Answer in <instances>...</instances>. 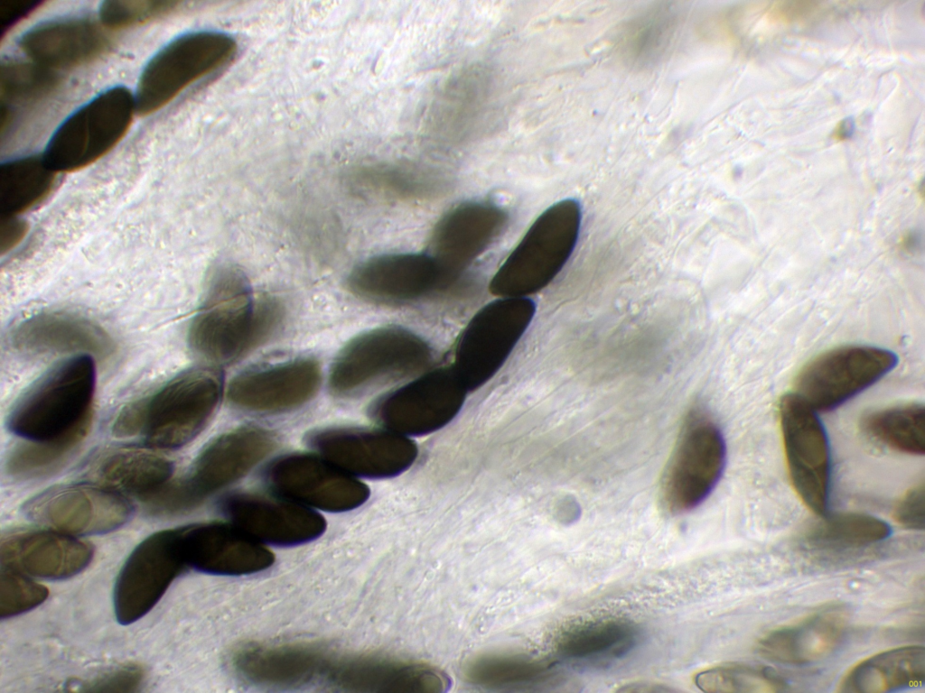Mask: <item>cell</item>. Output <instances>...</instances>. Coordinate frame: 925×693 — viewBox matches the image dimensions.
Listing matches in <instances>:
<instances>
[{
	"label": "cell",
	"mask_w": 925,
	"mask_h": 693,
	"mask_svg": "<svg viewBox=\"0 0 925 693\" xmlns=\"http://www.w3.org/2000/svg\"><path fill=\"white\" fill-rule=\"evenodd\" d=\"M284 307L275 296H256L245 274L223 265L211 275L193 318L188 342L201 358L229 365L265 344L276 332Z\"/></svg>",
	"instance_id": "6da1fadb"
},
{
	"label": "cell",
	"mask_w": 925,
	"mask_h": 693,
	"mask_svg": "<svg viewBox=\"0 0 925 693\" xmlns=\"http://www.w3.org/2000/svg\"><path fill=\"white\" fill-rule=\"evenodd\" d=\"M95 365L80 354L58 364L33 383L7 416L10 431L27 440L86 436L92 418Z\"/></svg>",
	"instance_id": "7a4b0ae2"
},
{
	"label": "cell",
	"mask_w": 925,
	"mask_h": 693,
	"mask_svg": "<svg viewBox=\"0 0 925 693\" xmlns=\"http://www.w3.org/2000/svg\"><path fill=\"white\" fill-rule=\"evenodd\" d=\"M277 445L276 435L262 427L243 426L210 442L182 477L145 497L157 516L187 513L217 491L243 477Z\"/></svg>",
	"instance_id": "3957f363"
},
{
	"label": "cell",
	"mask_w": 925,
	"mask_h": 693,
	"mask_svg": "<svg viewBox=\"0 0 925 693\" xmlns=\"http://www.w3.org/2000/svg\"><path fill=\"white\" fill-rule=\"evenodd\" d=\"M431 346L399 326H384L350 340L334 359L329 375L331 392L339 397L360 395L400 384L429 369Z\"/></svg>",
	"instance_id": "277c9868"
},
{
	"label": "cell",
	"mask_w": 925,
	"mask_h": 693,
	"mask_svg": "<svg viewBox=\"0 0 925 693\" xmlns=\"http://www.w3.org/2000/svg\"><path fill=\"white\" fill-rule=\"evenodd\" d=\"M580 203L566 199L541 213L492 277L489 289L500 298L528 297L562 270L577 243Z\"/></svg>",
	"instance_id": "5b68a950"
},
{
	"label": "cell",
	"mask_w": 925,
	"mask_h": 693,
	"mask_svg": "<svg viewBox=\"0 0 925 693\" xmlns=\"http://www.w3.org/2000/svg\"><path fill=\"white\" fill-rule=\"evenodd\" d=\"M237 53L236 40L222 32H194L174 39L142 72L136 109L141 115L160 109L188 87L225 69Z\"/></svg>",
	"instance_id": "8992f818"
},
{
	"label": "cell",
	"mask_w": 925,
	"mask_h": 693,
	"mask_svg": "<svg viewBox=\"0 0 925 693\" xmlns=\"http://www.w3.org/2000/svg\"><path fill=\"white\" fill-rule=\"evenodd\" d=\"M725 457L717 424L700 407L690 410L662 474L659 494L664 509L678 514L701 504L717 485Z\"/></svg>",
	"instance_id": "52a82bcc"
},
{
	"label": "cell",
	"mask_w": 925,
	"mask_h": 693,
	"mask_svg": "<svg viewBox=\"0 0 925 693\" xmlns=\"http://www.w3.org/2000/svg\"><path fill=\"white\" fill-rule=\"evenodd\" d=\"M535 310L528 297L500 298L472 318L456 341L449 365L468 393L487 383L502 367Z\"/></svg>",
	"instance_id": "ba28073f"
},
{
	"label": "cell",
	"mask_w": 925,
	"mask_h": 693,
	"mask_svg": "<svg viewBox=\"0 0 925 693\" xmlns=\"http://www.w3.org/2000/svg\"><path fill=\"white\" fill-rule=\"evenodd\" d=\"M468 393L450 366L429 368L378 395L368 415L378 426L415 439L448 425Z\"/></svg>",
	"instance_id": "9c48e42d"
},
{
	"label": "cell",
	"mask_w": 925,
	"mask_h": 693,
	"mask_svg": "<svg viewBox=\"0 0 925 693\" xmlns=\"http://www.w3.org/2000/svg\"><path fill=\"white\" fill-rule=\"evenodd\" d=\"M135 98L125 87L102 92L68 117L49 141L43 159L56 171H74L107 153L126 134Z\"/></svg>",
	"instance_id": "30bf717a"
},
{
	"label": "cell",
	"mask_w": 925,
	"mask_h": 693,
	"mask_svg": "<svg viewBox=\"0 0 925 693\" xmlns=\"http://www.w3.org/2000/svg\"><path fill=\"white\" fill-rule=\"evenodd\" d=\"M223 388V375L214 369H192L179 374L154 395L143 399L141 433L155 447L176 448L185 445L208 424Z\"/></svg>",
	"instance_id": "8fae6325"
},
{
	"label": "cell",
	"mask_w": 925,
	"mask_h": 693,
	"mask_svg": "<svg viewBox=\"0 0 925 693\" xmlns=\"http://www.w3.org/2000/svg\"><path fill=\"white\" fill-rule=\"evenodd\" d=\"M896 364V355L888 349L863 345L836 347L801 368L794 393L815 411H832L875 383Z\"/></svg>",
	"instance_id": "7c38bea8"
},
{
	"label": "cell",
	"mask_w": 925,
	"mask_h": 693,
	"mask_svg": "<svg viewBox=\"0 0 925 693\" xmlns=\"http://www.w3.org/2000/svg\"><path fill=\"white\" fill-rule=\"evenodd\" d=\"M427 254H387L361 262L346 278V288L363 301L398 306L461 289Z\"/></svg>",
	"instance_id": "4fadbf2b"
},
{
	"label": "cell",
	"mask_w": 925,
	"mask_h": 693,
	"mask_svg": "<svg viewBox=\"0 0 925 693\" xmlns=\"http://www.w3.org/2000/svg\"><path fill=\"white\" fill-rule=\"evenodd\" d=\"M304 441L356 477H395L409 469L418 457L414 439L380 426L319 428L308 431Z\"/></svg>",
	"instance_id": "5bb4252c"
},
{
	"label": "cell",
	"mask_w": 925,
	"mask_h": 693,
	"mask_svg": "<svg viewBox=\"0 0 925 693\" xmlns=\"http://www.w3.org/2000/svg\"><path fill=\"white\" fill-rule=\"evenodd\" d=\"M274 494L327 512H345L363 504L369 488L318 453L279 456L262 472Z\"/></svg>",
	"instance_id": "9a60e30c"
},
{
	"label": "cell",
	"mask_w": 925,
	"mask_h": 693,
	"mask_svg": "<svg viewBox=\"0 0 925 693\" xmlns=\"http://www.w3.org/2000/svg\"><path fill=\"white\" fill-rule=\"evenodd\" d=\"M779 417L791 485L814 513L824 514L828 500L830 453L816 411L795 393L780 401Z\"/></svg>",
	"instance_id": "2e32d148"
},
{
	"label": "cell",
	"mask_w": 925,
	"mask_h": 693,
	"mask_svg": "<svg viewBox=\"0 0 925 693\" xmlns=\"http://www.w3.org/2000/svg\"><path fill=\"white\" fill-rule=\"evenodd\" d=\"M187 567L178 528L155 532L130 554L114 589L117 621L129 624L147 614Z\"/></svg>",
	"instance_id": "e0dca14e"
},
{
	"label": "cell",
	"mask_w": 925,
	"mask_h": 693,
	"mask_svg": "<svg viewBox=\"0 0 925 693\" xmlns=\"http://www.w3.org/2000/svg\"><path fill=\"white\" fill-rule=\"evenodd\" d=\"M24 513L32 520L66 534H99L124 525L132 506L107 488L72 484L49 488L28 500Z\"/></svg>",
	"instance_id": "ac0fdd59"
},
{
	"label": "cell",
	"mask_w": 925,
	"mask_h": 693,
	"mask_svg": "<svg viewBox=\"0 0 925 693\" xmlns=\"http://www.w3.org/2000/svg\"><path fill=\"white\" fill-rule=\"evenodd\" d=\"M221 513L262 543L294 546L322 534L326 522L313 508L275 495L236 492L220 502Z\"/></svg>",
	"instance_id": "d6986e66"
},
{
	"label": "cell",
	"mask_w": 925,
	"mask_h": 693,
	"mask_svg": "<svg viewBox=\"0 0 925 693\" xmlns=\"http://www.w3.org/2000/svg\"><path fill=\"white\" fill-rule=\"evenodd\" d=\"M321 368L313 358H297L244 372L229 383L235 407L256 413H279L309 402L319 389Z\"/></svg>",
	"instance_id": "ffe728a7"
},
{
	"label": "cell",
	"mask_w": 925,
	"mask_h": 693,
	"mask_svg": "<svg viewBox=\"0 0 925 693\" xmlns=\"http://www.w3.org/2000/svg\"><path fill=\"white\" fill-rule=\"evenodd\" d=\"M508 214L486 201L464 202L448 211L435 225L428 254L456 280L503 232Z\"/></svg>",
	"instance_id": "44dd1931"
},
{
	"label": "cell",
	"mask_w": 925,
	"mask_h": 693,
	"mask_svg": "<svg viewBox=\"0 0 925 693\" xmlns=\"http://www.w3.org/2000/svg\"><path fill=\"white\" fill-rule=\"evenodd\" d=\"M187 567L225 576L257 573L268 568L274 554L231 522H202L178 528Z\"/></svg>",
	"instance_id": "7402d4cb"
},
{
	"label": "cell",
	"mask_w": 925,
	"mask_h": 693,
	"mask_svg": "<svg viewBox=\"0 0 925 693\" xmlns=\"http://www.w3.org/2000/svg\"><path fill=\"white\" fill-rule=\"evenodd\" d=\"M322 681L350 692H440L449 685L432 666L370 655H333Z\"/></svg>",
	"instance_id": "603a6c76"
},
{
	"label": "cell",
	"mask_w": 925,
	"mask_h": 693,
	"mask_svg": "<svg viewBox=\"0 0 925 693\" xmlns=\"http://www.w3.org/2000/svg\"><path fill=\"white\" fill-rule=\"evenodd\" d=\"M92 557L90 544L63 532L14 530L0 542L2 567L48 579L78 574Z\"/></svg>",
	"instance_id": "cb8c5ba5"
},
{
	"label": "cell",
	"mask_w": 925,
	"mask_h": 693,
	"mask_svg": "<svg viewBox=\"0 0 925 693\" xmlns=\"http://www.w3.org/2000/svg\"><path fill=\"white\" fill-rule=\"evenodd\" d=\"M332 652L313 643L248 644L231 658L236 672L261 686L297 687L321 681Z\"/></svg>",
	"instance_id": "d4e9b609"
},
{
	"label": "cell",
	"mask_w": 925,
	"mask_h": 693,
	"mask_svg": "<svg viewBox=\"0 0 925 693\" xmlns=\"http://www.w3.org/2000/svg\"><path fill=\"white\" fill-rule=\"evenodd\" d=\"M13 346L26 354L78 353L107 357L114 342L99 325L77 314L48 311L20 322L11 333Z\"/></svg>",
	"instance_id": "484cf974"
},
{
	"label": "cell",
	"mask_w": 925,
	"mask_h": 693,
	"mask_svg": "<svg viewBox=\"0 0 925 693\" xmlns=\"http://www.w3.org/2000/svg\"><path fill=\"white\" fill-rule=\"evenodd\" d=\"M109 35L87 19H60L34 26L23 34L21 50L35 63L67 69L90 63L112 47Z\"/></svg>",
	"instance_id": "4316f807"
},
{
	"label": "cell",
	"mask_w": 925,
	"mask_h": 693,
	"mask_svg": "<svg viewBox=\"0 0 925 693\" xmlns=\"http://www.w3.org/2000/svg\"><path fill=\"white\" fill-rule=\"evenodd\" d=\"M848 621V612L843 605H827L795 623L771 631L760 641L759 651L781 663H812L838 646Z\"/></svg>",
	"instance_id": "83f0119b"
},
{
	"label": "cell",
	"mask_w": 925,
	"mask_h": 693,
	"mask_svg": "<svg viewBox=\"0 0 925 693\" xmlns=\"http://www.w3.org/2000/svg\"><path fill=\"white\" fill-rule=\"evenodd\" d=\"M924 681V647L907 645L875 653L855 664L841 679L837 691L892 692L922 686Z\"/></svg>",
	"instance_id": "f1b7e54d"
},
{
	"label": "cell",
	"mask_w": 925,
	"mask_h": 693,
	"mask_svg": "<svg viewBox=\"0 0 925 693\" xmlns=\"http://www.w3.org/2000/svg\"><path fill=\"white\" fill-rule=\"evenodd\" d=\"M638 627L621 617L576 621L563 627L555 639L556 652L568 660L605 662L624 656L639 640Z\"/></svg>",
	"instance_id": "f546056e"
},
{
	"label": "cell",
	"mask_w": 925,
	"mask_h": 693,
	"mask_svg": "<svg viewBox=\"0 0 925 693\" xmlns=\"http://www.w3.org/2000/svg\"><path fill=\"white\" fill-rule=\"evenodd\" d=\"M346 180L356 195L390 202L427 200L447 188L446 180L438 173L391 164L359 166L349 173Z\"/></svg>",
	"instance_id": "4dcf8cb0"
},
{
	"label": "cell",
	"mask_w": 925,
	"mask_h": 693,
	"mask_svg": "<svg viewBox=\"0 0 925 693\" xmlns=\"http://www.w3.org/2000/svg\"><path fill=\"white\" fill-rule=\"evenodd\" d=\"M173 469V463L165 457L143 449L124 448L104 457L98 475L114 488L145 497L168 482Z\"/></svg>",
	"instance_id": "1f68e13d"
},
{
	"label": "cell",
	"mask_w": 925,
	"mask_h": 693,
	"mask_svg": "<svg viewBox=\"0 0 925 693\" xmlns=\"http://www.w3.org/2000/svg\"><path fill=\"white\" fill-rule=\"evenodd\" d=\"M55 185V171L43 157L27 156L6 162L0 169L2 217H16L44 200Z\"/></svg>",
	"instance_id": "d6a6232c"
},
{
	"label": "cell",
	"mask_w": 925,
	"mask_h": 693,
	"mask_svg": "<svg viewBox=\"0 0 925 693\" xmlns=\"http://www.w3.org/2000/svg\"><path fill=\"white\" fill-rule=\"evenodd\" d=\"M863 430L873 439L909 455L925 453V409L911 402L881 409L862 420Z\"/></svg>",
	"instance_id": "836d02e7"
},
{
	"label": "cell",
	"mask_w": 925,
	"mask_h": 693,
	"mask_svg": "<svg viewBox=\"0 0 925 693\" xmlns=\"http://www.w3.org/2000/svg\"><path fill=\"white\" fill-rule=\"evenodd\" d=\"M890 532V526L873 515L837 513L825 515L809 524L803 533V540L818 549H852L883 541Z\"/></svg>",
	"instance_id": "e575fe53"
},
{
	"label": "cell",
	"mask_w": 925,
	"mask_h": 693,
	"mask_svg": "<svg viewBox=\"0 0 925 693\" xmlns=\"http://www.w3.org/2000/svg\"><path fill=\"white\" fill-rule=\"evenodd\" d=\"M61 81L53 69L35 62L6 60L0 70L2 110L40 101L53 93Z\"/></svg>",
	"instance_id": "d590c367"
},
{
	"label": "cell",
	"mask_w": 925,
	"mask_h": 693,
	"mask_svg": "<svg viewBox=\"0 0 925 693\" xmlns=\"http://www.w3.org/2000/svg\"><path fill=\"white\" fill-rule=\"evenodd\" d=\"M695 683L705 692L772 693L787 690L774 670L747 664H723L698 672Z\"/></svg>",
	"instance_id": "8d00e7d4"
},
{
	"label": "cell",
	"mask_w": 925,
	"mask_h": 693,
	"mask_svg": "<svg viewBox=\"0 0 925 693\" xmlns=\"http://www.w3.org/2000/svg\"><path fill=\"white\" fill-rule=\"evenodd\" d=\"M548 667L528 656L511 653H488L473 658L466 664V677L484 686H504L530 682L547 676Z\"/></svg>",
	"instance_id": "74e56055"
},
{
	"label": "cell",
	"mask_w": 925,
	"mask_h": 693,
	"mask_svg": "<svg viewBox=\"0 0 925 693\" xmlns=\"http://www.w3.org/2000/svg\"><path fill=\"white\" fill-rule=\"evenodd\" d=\"M85 436H74L59 440L34 441L16 445L8 454L5 470L19 478H30L49 474L61 466Z\"/></svg>",
	"instance_id": "f35d334b"
},
{
	"label": "cell",
	"mask_w": 925,
	"mask_h": 693,
	"mask_svg": "<svg viewBox=\"0 0 925 693\" xmlns=\"http://www.w3.org/2000/svg\"><path fill=\"white\" fill-rule=\"evenodd\" d=\"M181 5L176 1H106L100 5L99 17L106 27L123 29L167 16Z\"/></svg>",
	"instance_id": "ab89813d"
},
{
	"label": "cell",
	"mask_w": 925,
	"mask_h": 693,
	"mask_svg": "<svg viewBox=\"0 0 925 693\" xmlns=\"http://www.w3.org/2000/svg\"><path fill=\"white\" fill-rule=\"evenodd\" d=\"M49 591L19 571L2 567L0 576V615L8 618L41 605Z\"/></svg>",
	"instance_id": "60d3db41"
},
{
	"label": "cell",
	"mask_w": 925,
	"mask_h": 693,
	"mask_svg": "<svg viewBox=\"0 0 925 693\" xmlns=\"http://www.w3.org/2000/svg\"><path fill=\"white\" fill-rule=\"evenodd\" d=\"M145 678L143 666L126 663L111 668L80 684V690L91 692H135Z\"/></svg>",
	"instance_id": "b9f144b4"
},
{
	"label": "cell",
	"mask_w": 925,
	"mask_h": 693,
	"mask_svg": "<svg viewBox=\"0 0 925 693\" xmlns=\"http://www.w3.org/2000/svg\"><path fill=\"white\" fill-rule=\"evenodd\" d=\"M894 520L910 530H923L925 526V489L921 483L909 489L897 502L893 510Z\"/></svg>",
	"instance_id": "7bdbcfd3"
},
{
	"label": "cell",
	"mask_w": 925,
	"mask_h": 693,
	"mask_svg": "<svg viewBox=\"0 0 925 693\" xmlns=\"http://www.w3.org/2000/svg\"><path fill=\"white\" fill-rule=\"evenodd\" d=\"M144 400L127 404L120 411L113 426V432L119 437L133 436L142 432L144 424Z\"/></svg>",
	"instance_id": "ee69618b"
},
{
	"label": "cell",
	"mask_w": 925,
	"mask_h": 693,
	"mask_svg": "<svg viewBox=\"0 0 925 693\" xmlns=\"http://www.w3.org/2000/svg\"><path fill=\"white\" fill-rule=\"evenodd\" d=\"M28 229L27 224L16 217H2L0 226L1 252H8L23 238Z\"/></svg>",
	"instance_id": "f6af8a7d"
}]
</instances>
